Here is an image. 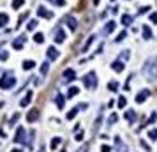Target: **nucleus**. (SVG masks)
Masks as SVG:
<instances>
[{
    "mask_svg": "<svg viewBox=\"0 0 157 152\" xmlns=\"http://www.w3.org/2000/svg\"><path fill=\"white\" fill-rule=\"evenodd\" d=\"M115 21L111 20V21H108V23H106V27H104V34H111V32L115 30Z\"/></svg>",
    "mask_w": 157,
    "mask_h": 152,
    "instance_id": "19",
    "label": "nucleus"
},
{
    "mask_svg": "<svg viewBox=\"0 0 157 152\" xmlns=\"http://www.w3.org/2000/svg\"><path fill=\"white\" fill-rule=\"evenodd\" d=\"M111 69H113L115 73H122V71H124V62H122V60H115L113 64H111Z\"/></svg>",
    "mask_w": 157,
    "mask_h": 152,
    "instance_id": "14",
    "label": "nucleus"
},
{
    "mask_svg": "<svg viewBox=\"0 0 157 152\" xmlns=\"http://www.w3.org/2000/svg\"><path fill=\"white\" fill-rule=\"evenodd\" d=\"M99 2H101V0H94V4H95V5H97V4H99Z\"/></svg>",
    "mask_w": 157,
    "mask_h": 152,
    "instance_id": "46",
    "label": "nucleus"
},
{
    "mask_svg": "<svg viewBox=\"0 0 157 152\" xmlns=\"http://www.w3.org/2000/svg\"><path fill=\"white\" fill-rule=\"evenodd\" d=\"M30 101H32V92H27V96H25V97L20 101V106L25 108V106H28V104H30Z\"/></svg>",
    "mask_w": 157,
    "mask_h": 152,
    "instance_id": "16",
    "label": "nucleus"
},
{
    "mask_svg": "<svg viewBox=\"0 0 157 152\" xmlns=\"http://www.w3.org/2000/svg\"><path fill=\"white\" fill-rule=\"evenodd\" d=\"M65 25H67L71 30H76V27H78V21H76V18H74V16H67V18H65Z\"/></svg>",
    "mask_w": 157,
    "mask_h": 152,
    "instance_id": "10",
    "label": "nucleus"
},
{
    "mask_svg": "<svg viewBox=\"0 0 157 152\" xmlns=\"http://www.w3.org/2000/svg\"><path fill=\"white\" fill-rule=\"evenodd\" d=\"M78 92H80V89H78V87H71V89L67 90V97H74Z\"/></svg>",
    "mask_w": 157,
    "mask_h": 152,
    "instance_id": "28",
    "label": "nucleus"
},
{
    "mask_svg": "<svg viewBox=\"0 0 157 152\" xmlns=\"http://www.w3.org/2000/svg\"><path fill=\"white\" fill-rule=\"evenodd\" d=\"M111 2H113V0H111Z\"/></svg>",
    "mask_w": 157,
    "mask_h": 152,
    "instance_id": "49",
    "label": "nucleus"
},
{
    "mask_svg": "<svg viewBox=\"0 0 157 152\" xmlns=\"http://www.w3.org/2000/svg\"><path fill=\"white\" fill-rule=\"evenodd\" d=\"M39 119V110L37 108H32L30 112L27 113V122H35Z\"/></svg>",
    "mask_w": 157,
    "mask_h": 152,
    "instance_id": "7",
    "label": "nucleus"
},
{
    "mask_svg": "<svg viewBox=\"0 0 157 152\" xmlns=\"http://www.w3.org/2000/svg\"><path fill=\"white\" fill-rule=\"evenodd\" d=\"M143 39H152V30H150V27L148 25H143Z\"/></svg>",
    "mask_w": 157,
    "mask_h": 152,
    "instance_id": "20",
    "label": "nucleus"
},
{
    "mask_svg": "<svg viewBox=\"0 0 157 152\" xmlns=\"http://www.w3.org/2000/svg\"><path fill=\"white\" fill-rule=\"evenodd\" d=\"M53 4H57V5H65V0H51Z\"/></svg>",
    "mask_w": 157,
    "mask_h": 152,
    "instance_id": "42",
    "label": "nucleus"
},
{
    "mask_svg": "<svg viewBox=\"0 0 157 152\" xmlns=\"http://www.w3.org/2000/svg\"><path fill=\"white\" fill-rule=\"evenodd\" d=\"M64 41H65V32L62 29H57V32H55V42H64Z\"/></svg>",
    "mask_w": 157,
    "mask_h": 152,
    "instance_id": "13",
    "label": "nucleus"
},
{
    "mask_svg": "<svg viewBox=\"0 0 157 152\" xmlns=\"http://www.w3.org/2000/svg\"><path fill=\"white\" fill-rule=\"evenodd\" d=\"M115 147H116V152H127V147L122 143L120 136H115Z\"/></svg>",
    "mask_w": 157,
    "mask_h": 152,
    "instance_id": "12",
    "label": "nucleus"
},
{
    "mask_svg": "<svg viewBox=\"0 0 157 152\" xmlns=\"http://www.w3.org/2000/svg\"><path fill=\"white\" fill-rule=\"evenodd\" d=\"M48 69H50V62H42V64H41V74H42V76L48 74Z\"/></svg>",
    "mask_w": 157,
    "mask_h": 152,
    "instance_id": "26",
    "label": "nucleus"
},
{
    "mask_svg": "<svg viewBox=\"0 0 157 152\" xmlns=\"http://www.w3.org/2000/svg\"><path fill=\"white\" fill-rule=\"evenodd\" d=\"M25 41H27V37H25V35L16 37V39L12 41V48H14V50H21V48H23V44H25Z\"/></svg>",
    "mask_w": 157,
    "mask_h": 152,
    "instance_id": "8",
    "label": "nucleus"
},
{
    "mask_svg": "<svg viewBox=\"0 0 157 152\" xmlns=\"http://www.w3.org/2000/svg\"><path fill=\"white\" fill-rule=\"evenodd\" d=\"M11 152H21V149H12Z\"/></svg>",
    "mask_w": 157,
    "mask_h": 152,
    "instance_id": "45",
    "label": "nucleus"
},
{
    "mask_svg": "<svg viewBox=\"0 0 157 152\" xmlns=\"http://www.w3.org/2000/svg\"><path fill=\"white\" fill-rule=\"evenodd\" d=\"M37 16H39V18H46V20H50V18H51L53 16V12L51 11H48L46 9V7H39V9H37Z\"/></svg>",
    "mask_w": 157,
    "mask_h": 152,
    "instance_id": "6",
    "label": "nucleus"
},
{
    "mask_svg": "<svg viewBox=\"0 0 157 152\" xmlns=\"http://www.w3.org/2000/svg\"><path fill=\"white\" fill-rule=\"evenodd\" d=\"M14 142L16 143H25L27 142V140H25V129H23V127H18V129H16V134H14Z\"/></svg>",
    "mask_w": 157,
    "mask_h": 152,
    "instance_id": "4",
    "label": "nucleus"
},
{
    "mask_svg": "<svg viewBox=\"0 0 157 152\" xmlns=\"http://www.w3.org/2000/svg\"><path fill=\"white\" fill-rule=\"evenodd\" d=\"M80 112V104H78V106H74L73 110H71V112H67V115H65V119H67V120H73L74 117H76V113Z\"/></svg>",
    "mask_w": 157,
    "mask_h": 152,
    "instance_id": "17",
    "label": "nucleus"
},
{
    "mask_svg": "<svg viewBox=\"0 0 157 152\" xmlns=\"http://www.w3.org/2000/svg\"><path fill=\"white\" fill-rule=\"evenodd\" d=\"M46 53H48V59H50V60H57V59H58V57H60V51L57 50V48H55V46H50V48H48V51H46Z\"/></svg>",
    "mask_w": 157,
    "mask_h": 152,
    "instance_id": "5",
    "label": "nucleus"
},
{
    "mask_svg": "<svg viewBox=\"0 0 157 152\" xmlns=\"http://www.w3.org/2000/svg\"><path fill=\"white\" fill-rule=\"evenodd\" d=\"M148 96H150V90H148V89H143V90L136 96V103L138 104H139V103H145V99H147Z\"/></svg>",
    "mask_w": 157,
    "mask_h": 152,
    "instance_id": "9",
    "label": "nucleus"
},
{
    "mask_svg": "<svg viewBox=\"0 0 157 152\" xmlns=\"http://www.w3.org/2000/svg\"><path fill=\"white\" fill-rule=\"evenodd\" d=\"M94 41H95V35H90V37H88V41H87V42L83 44V50H81V51H88V48H90V44H92Z\"/></svg>",
    "mask_w": 157,
    "mask_h": 152,
    "instance_id": "25",
    "label": "nucleus"
},
{
    "mask_svg": "<svg viewBox=\"0 0 157 152\" xmlns=\"http://www.w3.org/2000/svg\"><path fill=\"white\" fill-rule=\"evenodd\" d=\"M150 21H152V23H157V14H155V12L150 14Z\"/></svg>",
    "mask_w": 157,
    "mask_h": 152,
    "instance_id": "40",
    "label": "nucleus"
},
{
    "mask_svg": "<svg viewBox=\"0 0 157 152\" xmlns=\"http://www.w3.org/2000/svg\"><path fill=\"white\" fill-rule=\"evenodd\" d=\"M35 27H37V20H30L28 25H27V30H34Z\"/></svg>",
    "mask_w": 157,
    "mask_h": 152,
    "instance_id": "32",
    "label": "nucleus"
},
{
    "mask_svg": "<svg viewBox=\"0 0 157 152\" xmlns=\"http://www.w3.org/2000/svg\"><path fill=\"white\" fill-rule=\"evenodd\" d=\"M64 78L67 81H74V78H76V73L73 71V69H65L64 71Z\"/></svg>",
    "mask_w": 157,
    "mask_h": 152,
    "instance_id": "15",
    "label": "nucleus"
},
{
    "mask_svg": "<svg viewBox=\"0 0 157 152\" xmlns=\"http://www.w3.org/2000/svg\"><path fill=\"white\" fill-rule=\"evenodd\" d=\"M34 41H35L37 44H41V42H44V34H41V32H37V34L34 35Z\"/></svg>",
    "mask_w": 157,
    "mask_h": 152,
    "instance_id": "27",
    "label": "nucleus"
},
{
    "mask_svg": "<svg viewBox=\"0 0 157 152\" xmlns=\"http://www.w3.org/2000/svg\"><path fill=\"white\" fill-rule=\"evenodd\" d=\"M143 74L148 81H157V57H150L143 66Z\"/></svg>",
    "mask_w": 157,
    "mask_h": 152,
    "instance_id": "1",
    "label": "nucleus"
},
{
    "mask_svg": "<svg viewBox=\"0 0 157 152\" xmlns=\"http://www.w3.org/2000/svg\"><path fill=\"white\" fill-rule=\"evenodd\" d=\"M108 89H110L111 92H116V89H118V83H116V81H110V83H108Z\"/></svg>",
    "mask_w": 157,
    "mask_h": 152,
    "instance_id": "31",
    "label": "nucleus"
},
{
    "mask_svg": "<svg viewBox=\"0 0 157 152\" xmlns=\"http://www.w3.org/2000/svg\"><path fill=\"white\" fill-rule=\"evenodd\" d=\"M62 152H65V150H62Z\"/></svg>",
    "mask_w": 157,
    "mask_h": 152,
    "instance_id": "48",
    "label": "nucleus"
},
{
    "mask_svg": "<svg viewBox=\"0 0 157 152\" xmlns=\"http://www.w3.org/2000/svg\"><path fill=\"white\" fill-rule=\"evenodd\" d=\"M78 152H88V145H83L81 149H78Z\"/></svg>",
    "mask_w": 157,
    "mask_h": 152,
    "instance_id": "43",
    "label": "nucleus"
},
{
    "mask_svg": "<svg viewBox=\"0 0 157 152\" xmlns=\"http://www.w3.org/2000/svg\"><path fill=\"white\" fill-rule=\"evenodd\" d=\"M14 83H16V80H14V74H12L11 71H7L5 74H4V78L0 80V89H4V90L12 89V87H14Z\"/></svg>",
    "mask_w": 157,
    "mask_h": 152,
    "instance_id": "2",
    "label": "nucleus"
},
{
    "mask_svg": "<svg viewBox=\"0 0 157 152\" xmlns=\"http://www.w3.org/2000/svg\"><path fill=\"white\" fill-rule=\"evenodd\" d=\"M116 119H118V115H116V113H111V115H110V119H108V124H110V126H111V124H115Z\"/></svg>",
    "mask_w": 157,
    "mask_h": 152,
    "instance_id": "33",
    "label": "nucleus"
},
{
    "mask_svg": "<svg viewBox=\"0 0 157 152\" xmlns=\"http://www.w3.org/2000/svg\"><path fill=\"white\" fill-rule=\"evenodd\" d=\"M127 37V32L124 30V32H120V34H118V37H116V41H124Z\"/></svg>",
    "mask_w": 157,
    "mask_h": 152,
    "instance_id": "37",
    "label": "nucleus"
},
{
    "mask_svg": "<svg viewBox=\"0 0 157 152\" xmlns=\"http://www.w3.org/2000/svg\"><path fill=\"white\" fill-rule=\"evenodd\" d=\"M126 104H127V99L122 96V97L118 99V108H126Z\"/></svg>",
    "mask_w": 157,
    "mask_h": 152,
    "instance_id": "34",
    "label": "nucleus"
},
{
    "mask_svg": "<svg viewBox=\"0 0 157 152\" xmlns=\"http://www.w3.org/2000/svg\"><path fill=\"white\" fill-rule=\"evenodd\" d=\"M55 103H57V108H58V110H64V106H65V99H64L62 94H55Z\"/></svg>",
    "mask_w": 157,
    "mask_h": 152,
    "instance_id": "11",
    "label": "nucleus"
},
{
    "mask_svg": "<svg viewBox=\"0 0 157 152\" xmlns=\"http://www.w3.org/2000/svg\"><path fill=\"white\" fill-rule=\"evenodd\" d=\"M9 23V14H5V12H0V27H5Z\"/></svg>",
    "mask_w": 157,
    "mask_h": 152,
    "instance_id": "21",
    "label": "nucleus"
},
{
    "mask_svg": "<svg viewBox=\"0 0 157 152\" xmlns=\"http://www.w3.org/2000/svg\"><path fill=\"white\" fill-rule=\"evenodd\" d=\"M60 143H62V138H60V136H57V138H53V140H51V143H50V147H51V150H55V149H57V147H58Z\"/></svg>",
    "mask_w": 157,
    "mask_h": 152,
    "instance_id": "24",
    "label": "nucleus"
},
{
    "mask_svg": "<svg viewBox=\"0 0 157 152\" xmlns=\"http://www.w3.org/2000/svg\"><path fill=\"white\" fill-rule=\"evenodd\" d=\"M23 4H25V0H12V9H20Z\"/></svg>",
    "mask_w": 157,
    "mask_h": 152,
    "instance_id": "29",
    "label": "nucleus"
},
{
    "mask_svg": "<svg viewBox=\"0 0 157 152\" xmlns=\"http://www.w3.org/2000/svg\"><path fill=\"white\" fill-rule=\"evenodd\" d=\"M7 57H9L7 51H0V60H7Z\"/></svg>",
    "mask_w": 157,
    "mask_h": 152,
    "instance_id": "38",
    "label": "nucleus"
},
{
    "mask_svg": "<svg viewBox=\"0 0 157 152\" xmlns=\"http://www.w3.org/2000/svg\"><path fill=\"white\" fill-rule=\"evenodd\" d=\"M155 119H157V113L154 112L152 115H150V119H148V122H145V124H154V122H155Z\"/></svg>",
    "mask_w": 157,
    "mask_h": 152,
    "instance_id": "35",
    "label": "nucleus"
},
{
    "mask_svg": "<svg viewBox=\"0 0 157 152\" xmlns=\"http://www.w3.org/2000/svg\"><path fill=\"white\" fill-rule=\"evenodd\" d=\"M76 140L81 142V140H83V133H78V134H76Z\"/></svg>",
    "mask_w": 157,
    "mask_h": 152,
    "instance_id": "44",
    "label": "nucleus"
},
{
    "mask_svg": "<svg viewBox=\"0 0 157 152\" xmlns=\"http://www.w3.org/2000/svg\"><path fill=\"white\" fill-rule=\"evenodd\" d=\"M34 67H35V62L34 60H25L23 62V69H25V71H30Z\"/></svg>",
    "mask_w": 157,
    "mask_h": 152,
    "instance_id": "23",
    "label": "nucleus"
},
{
    "mask_svg": "<svg viewBox=\"0 0 157 152\" xmlns=\"http://www.w3.org/2000/svg\"><path fill=\"white\" fill-rule=\"evenodd\" d=\"M131 23H132V16H131V14H124V16H122V25H124V27H129Z\"/></svg>",
    "mask_w": 157,
    "mask_h": 152,
    "instance_id": "22",
    "label": "nucleus"
},
{
    "mask_svg": "<svg viewBox=\"0 0 157 152\" xmlns=\"http://www.w3.org/2000/svg\"><path fill=\"white\" fill-rule=\"evenodd\" d=\"M83 85L87 89H95V87H97V74H95L94 71L87 73L83 76Z\"/></svg>",
    "mask_w": 157,
    "mask_h": 152,
    "instance_id": "3",
    "label": "nucleus"
},
{
    "mask_svg": "<svg viewBox=\"0 0 157 152\" xmlns=\"http://www.w3.org/2000/svg\"><path fill=\"white\" fill-rule=\"evenodd\" d=\"M148 138H150L152 142H155L157 140V129H150V131H148Z\"/></svg>",
    "mask_w": 157,
    "mask_h": 152,
    "instance_id": "30",
    "label": "nucleus"
},
{
    "mask_svg": "<svg viewBox=\"0 0 157 152\" xmlns=\"http://www.w3.org/2000/svg\"><path fill=\"white\" fill-rule=\"evenodd\" d=\"M124 119L129 120V122H134V120H136V113L132 112V110H127V112L124 113Z\"/></svg>",
    "mask_w": 157,
    "mask_h": 152,
    "instance_id": "18",
    "label": "nucleus"
},
{
    "mask_svg": "<svg viewBox=\"0 0 157 152\" xmlns=\"http://www.w3.org/2000/svg\"><path fill=\"white\" fill-rule=\"evenodd\" d=\"M129 57H131V53H129V51H124V53H122V55H120V60H127V59H129Z\"/></svg>",
    "mask_w": 157,
    "mask_h": 152,
    "instance_id": "36",
    "label": "nucleus"
},
{
    "mask_svg": "<svg viewBox=\"0 0 157 152\" xmlns=\"http://www.w3.org/2000/svg\"><path fill=\"white\" fill-rule=\"evenodd\" d=\"M39 152H44V149H42V147H41V150H39Z\"/></svg>",
    "mask_w": 157,
    "mask_h": 152,
    "instance_id": "47",
    "label": "nucleus"
},
{
    "mask_svg": "<svg viewBox=\"0 0 157 152\" xmlns=\"http://www.w3.org/2000/svg\"><path fill=\"white\" fill-rule=\"evenodd\" d=\"M101 152H111V147H108V145H103V147H101Z\"/></svg>",
    "mask_w": 157,
    "mask_h": 152,
    "instance_id": "41",
    "label": "nucleus"
},
{
    "mask_svg": "<svg viewBox=\"0 0 157 152\" xmlns=\"http://www.w3.org/2000/svg\"><path fill=\"white\" fill-rule=\"evenodd\" d=\"M148 9H150V7H148V5H145V7H139V9H138V12H139V14H145V12H148Z\"/></svg>",
    "mask_w": 157,
    "mask_h": 152,
    "instance_id": "39",
    "label": "nucleus"
}]
</instances>
